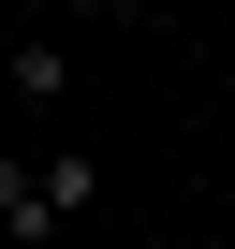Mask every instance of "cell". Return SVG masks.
Segmentation results:
<instances>
[{"label":"cell","instance_id":"6da1fadb","mask_svg":"<svg viewBox=\"0 0 235 249\" xmlns=\"http://www.w3.org/2000/svg\"><path fill=\"white\" fill-rule=\"evenodd\" d=\"M0 234H15V249H59V234H74L59 191H44V161H15V147H0Z\"/></svg>","mask_w":235,"mask_h":249},{"label":"cell","instance_id":"7a4b0ae2","mask_svg":"<svg viewBox=\"0 0 235 249\" xmlns=\"http://www.w3.org/2000/svg\"><path fill=\"white\" fill-rule=\"evenodd\" d=\"M59 88H74V44H59V30H30L15 59H0V103H30V117H44Z\"/></svg>","mask_w":235,"mask_h":249},{"label":"cell","instance_id":"3957f363","mask_svg":"<svg viewBox=\"0 0 235 249\" xmlns=\"http://www.w3.org/2000/svg\"><path fill=\"white\" fill-rule=\"evenodd\" d=\"M44 191H59V220H88V205H103V161H88V147H59V161H44Z\"/></svg>","mask_w":235,"mask_h":249},{"label":"cell","instance_id":"277c9868","mask_svg":"<svg viewBox=\"0 0 235 249\" xmlns=\"http://www.w3.org/2000/svg\"><path fill=\"white\" fill-rule=\"evenodd\" d=\"M59 15H133V0H59Z\"/></svg>","mask_w":235,"mask_h":249},{"label":"cell","instance_id":"5b68a950","mask_svg":"<svg viewBox=\"0 0 235 249\" xmlns=\"http://www.w3.org/2000/svg\"><path fill=\"white\" fill-rule=\"evenodd\" d=\"M59 249H118V234H88V220H74V234H59Z\"/></svg>","mask_w":235,"mask_h":249},{"label":"cell","instance_id":"8992f818","mask_svg":"<svg viewBox=\"0 0 235 249\" xmlns=\"http://www.w3.org/2000/svg\"><path fill=\"white\" fill-rule=\"evenodd\" d=\"M206 249H235V234H206Z\"/></svg>","mask_w":235,"mask_h":249}]
</instances>
